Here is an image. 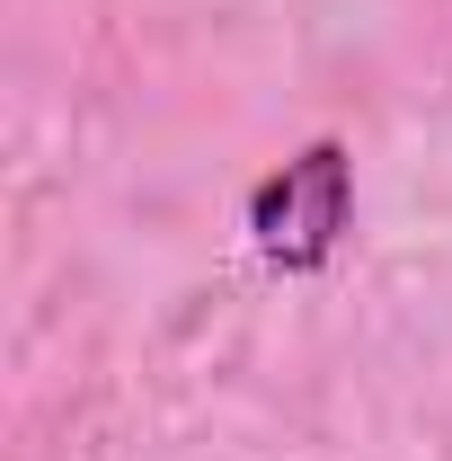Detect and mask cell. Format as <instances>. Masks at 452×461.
<instances>
[{
  "instance_id": "cell-1",
  "label": "cell",
  "mask_w": 452,
  "mask_h": 461,
  "mask_svg": "<svg viewBox=\"0 0 452 461\" xmlns=\"http://www.w3.org/2000/svg\"><path fill=\"white\" fill-rule=\"evenodd\" d=\"M355 222V151L338 133H311L284 169L249 186V249L276 276H329V258L346 249Z\"/></svg>"
}]
</instances>
